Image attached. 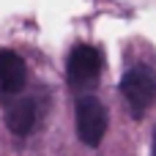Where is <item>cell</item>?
<instances>
[{
	"label": "cell",
	"mask_w": 156,
	"mask_h": 156,
	"mask_svg": "<svg viewBox=\"0 0 156 156\" xmlns=\"http://www.w3.org/2000/svg\"><path fill=\"white\" fill-rule=\"evenodd\" d=\"M121 96L134 118H143L156 101V71L148 66H132L121 77Z\"/></svg>",
	"instance_id": "1"
},
{
	"label": "cell",
	"mask_w": 156,
	"mask_h": 156,
	"mask_svg": "<svg viewBox=\"0 0 156 156\" xmlns=\"http://www.w3.org/2000/svg\"><path fill=\"white\" fill-rule=\"evenodd\" d=\"M66 74H69V85L74 90L96 85V80L101 74V52L90 44H77L69 55Z\"/></svg>",
	"instance_id": "3"
},
{
	"label": "cell",
	"mask_w": 156,
	"mask_h": 156,
	"mask_svg": "<svg viewBox=\"0 0 156 156\" xmlns=\"http://www.w3.org/2000/svg\"><path fill=\"white\" fill-rule=\"evenodd\" d=\"M151 156H156V129H154V137H151Z\"/></svg>",
	"instance_id": "6"
},
{
	"label": "cell",
	"mask_w": 156,
	"mask_h": 156,
	"mask_svg": "<svg viewBox=\"0 0 156 156\" xmlns=\"http://www.w3.org/2000/svg\"><path fill=\"white\" fill-rule=\"evenodd\" d=\"M27 85V66L14 49H0V90L5 96H19Z\"/></svg>",
	"instance_id": "5"
},
{
	"label": "cell",
	"mask_w": 156,
	"mask_h": 156,
	"mask_svg": "<svg viewBox=\"0 0 156 156\" xmlns=\"http://www.w3.org/2000/svg\"><path fill=\"white\" fill-rule=\"evenodd\" d=\"M74 123H77V134L80 140L88 145V148H99L104 134H107V107L85 93L77 99V107H74Z\"/></svg>",
	"instance_id": "2"
},
{
	"label": "cell",
	"mask_w": 156,
	"mask_h": 156,
	"mask_svg": "<svg viewBox=\"0 0 156 156\" xmlns=\"http://www.w3.org/2000/svg\"><path fill=\"white\" fill-rule=\"evenodd\" d=\"M41 112H44V104H41L38 96H22V99H16L5 107V126H8L11 134L27 137L38 129Z\"/></svg>",
	"instance_id": "4"
}]
</instances>
